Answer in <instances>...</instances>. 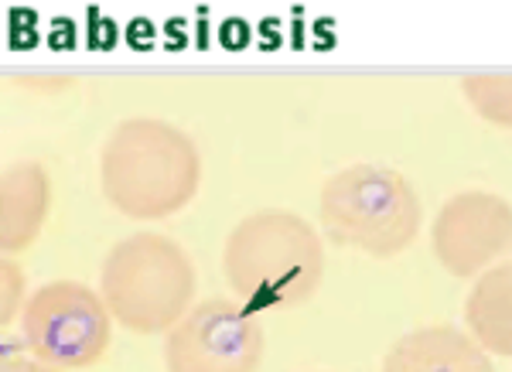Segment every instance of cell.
Returning a JSON list of instances; mask_svg holds the SVG:
<instances>
[{"instance_id":"1","label":"cell","mask_w":512,"mask_h":372,"mask_svg":"<svg viewBox=\"0 0 512 372\" xmlns=\"http://www.w3.org/2000/svg\"><path fill=\"white\" fill-rule=\"evenodd\" d=\"M202 185L195 140L168 120L130 117L99 147V188L127 219L158 222L185 209Z\"/></svg>"},{"instance_id":"2","label":"cell","mask_w":512,"mask_h":372,"mask_svg":"<svg viewBox=\"0 0 512 372\" xmlns=\"http://www.w3.org/2000/svg\"><path fill=\"white\" fill-rule=\"evenodd\" d=\"M229 287L243 308H294L325 280V243L308 219L284 209L239 219L222 250Z\"/></svg>"},{"instance_id":"3","label":"cell","mask_w":512,"mask_h":372,"mask_svg":"<svg viewBox=\"0 0 512 372\" xmlns=\"http://www.w3.org/2000/svg\"><path fill=\"white\" fill-rule=\"evenodd\" d=\"M195 263L161 233L120 239L99 267V294L113 321L134 335L171 332L195 301Z\"/></svg>"},{"instance_id":"4","label":"cell","mask_w":512,"mask_h":372,"mask_svg":"<svg viewBox=\"0 0 512 372\" xmlns=\"http://www.w3.org/2000/svg\"><path fill=\"white\" fill-rule=\"evenodd\" d=\"M318 209L321 226L338 246H352L376 260L410 250L424 222L410 178L379 164H352L335 171L321 188Z\"/></svg>"},{"instance_id":"5","label":"cell","mask_w":512,"mask_h":372,"mask_svg":"<svg viewBox=\"0 0 512 372\" xmlns=\"http://www.w3.org/2000/svg\"><path fill=\"white\" fill-rule=\"evenodd\" d=\"M21 338L35 359L62 372H79L96 366L110 349L113 314L93 287L52 280L24 304Z\"/></svg>"},{"instance_id":"6","label":"cell","mask_w":512,"mask_h":372,"mask_svg":"<svg viewBox=\"0 0 512 372\" xmlns=\"http://www.w3.org/2000/svg\"><path fill=\"white\" fill-rule=\"evenodd\" d=\"M267 352L260 318L236 301H202L168 332V372H256Z\"/></svg>"},{"instance_id":"7","label":"cell","mask_w":512,"mask_h":372,"mask_svg":"<svg viewBox=\"0 0 512 372\" xmlns=\"http://www.w3.org/2000/svg\"><path fill=\"white\" fill-rule=\"evenodd\" d=\"M434 256L451 277H482L512 250V205L495 192H458L431 229Z\"/></svg>"},{"instance_id":"8","label":"cell","mask_w":512,"mask_h":372,"mask_svg":"<svg viewBox=\"0 0 512 372\" xmlns=\"http://www.w3.org/2000/svg\"><path fill=\"white\" fill-rule=\"evenodd\" d=\"M52 209V178L38 161L7 164L0 175V250L24 253L38 243Z\"/></svg>"},{"instance_id":"9","label":"cell","mask_w":512,"mask_h":372,"mask_svg":"<svg viewBox=\"0 0 512 372\" xmlns=\"http://www.w3.org/2000/svg\"><path fill=\"white\" fill-rule=\"evenodd\" d=\"M383 372H495L489 352L454 325H427L396 338Z\"/></svg>"},{"instance_id":"10","label":"cell","mask_w":512,"mask_h":372,"mask_svg":"<svg viewBox=\"0 0 512 372\" xmlns=\"http://www.w3.org/2000/svg\"><path fill=\"white\" fill-rule=\"evenodd\" d=\"M465 325L489 355L512 359V263H495L475 277L465 301Z\"/></svg>"},{"instance_id":"11","label":"cell","mask_w":512,"mask_h":372,"mask_svg":"<svg viewBox=\"0 0 512 372\" xmlns=\"http://www.w3.org/2000/svg\"><path fill=\"white\" fill-rule=\"evenodd\" d=\"M461 93L485 123L499 130H512V76L475 72V76L461 79Z\"/></svg>"},{"instance_id":"12","label":"cell","mask_w":512,"mask_h":372,"mask_svg":"<svg viewBox=\"0 0 512 372\" xmlns=\"http://www.w3.org/2000/svg\"><path fill=\"white\" fill-rule=\"evenodd\" d=\"M24 291H28V277L11 256H4L0 260V321L4 325H11L18 311H24V304H28Z\"/></svg>"},{"instance_id":"13","label":"cell","mask_w":512,"mask_h":372,"mask_svg":"<svg viewBox=\"0 0 512 372\" xmlns=\"http://www.w3.org/2000/svg\"><path fill=\"white\" fill-rule=\"evenodd\" d=\"M0 372H62L55 366H48V362L41 359H24V355H4V362H0Z\"/></svg>"}]
</instances>
